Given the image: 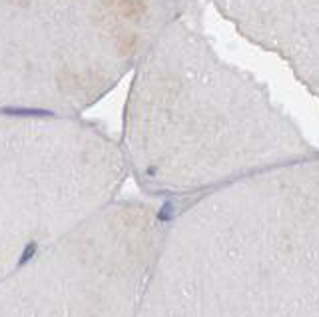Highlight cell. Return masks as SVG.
<instances>
[{
	"label": "cell",
	"instance_id": "5b68a950",
	"mask_svg": "<svg viewBox=\"0 0 319 317\" xmlns=\"http://www.w3.org/2000/svg\"><path fill=\"white\" fill-rule=\"evenodd\" d=\"M251 44L289 66L319 100V0H208Z\"/></svg>",
	"mask_w": 319,
	"mask_h": 317
},
{
	"label": "cell",
	"instance_id": "277c9868",
	"mask_svg": "<svg viewBox=\"0 0 319 317\" xmlns=\"http://www.w3.org/2000/svg\"><path fill=\"white\" fill-rule=\"evenodd\" d=\"M164 225L116 197L0 279V317H134Z\"/></svg>",
	"mask_w": 319,
	"mask_h": 317
},
{
	"label": "cell",
	"instance_id": "3957f363",
	"mask_svg": "<svg viewBox=\"0 0 319 317\" xmlns=\"http://www.w3.org/2000/svg\"><path fill=\"white\" fill-rule=\"evenodd\" d=\"M126 178L102 128L0 112V279L114 201Z\"/></svg>",
	"mask_w": 319,
	"mask_h": 317
},
{
	"label": "cell",
	"instance_id": "7a4b0ae2",
	"mask_svg": "<svg viewBox=\"0 0 319 317\" xmlns=\"http://www.w3.org/2000/svg\"><path fill=\"white\" fill-rule=\"evenodd\" d=\"M192 0H0V112L78 118Z\"/></svg>",
	"mask_w": 319,
	"mask_h": 317
},
{
	"label": "cell",
	"instance_id": "6da1fadb",
	"mask_svg": "<svg viewBox=\"0 0 319 317\" xmlns=\"http://www.w3.org/2000/svg\"><path fill=\"white\" fill-rule=\"evenodd\" d=\"M120 150L154 195L214 190L315 150L251 74L214 50L192 8L132 70Z\"/></svg>",
	"mask_w": 319,
	"mask_h": 317
}]
</instances>
